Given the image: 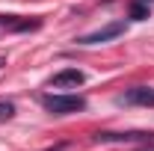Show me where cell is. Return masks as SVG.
Wrapping results in <instances>:
<instances>
[{
	"label": "cell",
	"mask_w": 154,
	"mask_h": 151,
	"mask_svg": "<svg viewBox=\"0 0 154 151\" xmlns=\"http://www.w3.org/2000/svg\"><path fill=\"white\" fill-rule=\"evenodd\" d=\"M83 80H86V74L80 71V68H62V71H57V74L51 77V86H57V89H77V86H83Z\"/></svg>",
	"instance_id": "obj_5"
},
{
	"label": "cell",
	"mask_w": 154,
	"mask_h": 151,
	"mask_svg": "<svg viewBox=\"0 0 154 151\" xmlns=\"http://www.w3.org/2000/svg\"><path fill=\"white\" fill-rule=\"evenodd\" d=\"M131 18L134 21H145L148 18V3H145V0H131Z\"/></svg>",
	"instance_id": "obj_6"
},
{
	"label": "cell",
	"mask_w": 154,
	"mask_h": 151,
	"mask_svg": "<svg viewBox=\"0 0 154 151\" xmlns=\"http://www.w3.org/2000/svg\"><path fill=\"white\" fill-rule=\"evenodd\" d=\"M92 142H154V131H122V133H113V131H98L92 136Z\"/></svg>",
	"instance_id": "obj_2"
},
{
	"label": "cell",
	"mask_w": 154,
	"mask_h": 151,
	"mask_svg": "<svg viewBox=\"0 0 154 151\" xmlns=\"http://www.w3.org/2000/svg\"><path fill=\"white\" fill-rule=\"evenodd\" d=\"M0 68H3V59H0Z\"/></svg>",
	"instance_id": "obj_8"
},
{
	"label": "cell",
	"mask_w": 154,
	"mask_h": 151,
	"mask_svg": "<svg viewBox=\"0 0 154 151\" xmlns=\"http://www.w3.org/2000/svg\"><path fill=\"white\" fill-rule=\"evenodd\" d=\"M42 104H45L48 113H54V116H68V113L86 110V101L80 95H45Z\"/></svg>",
	"instance_id": "obj_1"
},
{
	"label": "cell",
	"mask_w": 154,
	"mask_h": 151,
	"mask_svg": "<svg viewBox=\"0 0 154 151\" xmlns=\"http://www.w3.org/2000/svg\"><path fill=\"white\" fill-rule=\"evenodd\" d=\"M119 104H131V107H154V89L151 86H134L125 95L116 98Z\"/></svg>",
	"instance_id": "obj_4"
},
{
	"label": "cell",
	"mask_w": 154,
	"mask_h": 151,
	"mask_svg": "<svg viewBox=\"0 0 154 151\" xmlns=\"http://www.w3.org/2000/svg\"><path fill=\"white\" fill-rule=\"evenodd\" d=\"M125 33V21H116V24H107L95 33H86V36L77 39V45H101V42H110V39H119Z\"/></svg>",
	"instance_id": "obj_3"
},
{
	"label": "cell",
	"mask_w": 154,
	"mask_h": 151,
	"mask_svg": "<svg viewBox=\"0 0 154 151\" xmlns=\"http://www.w3.org/2000/svg\"><path fill=\"white\" fill-rule=\"evenodd\" d=\"M12 116H15V104H12V101H0V125L9 122Z\"/></svg>",
	"instance_id": "obj_7"
}]
</instances>
